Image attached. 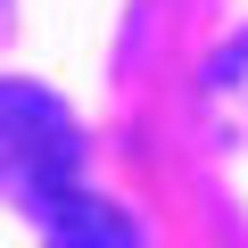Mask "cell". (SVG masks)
<instances>
[{
  "mask_svg": "<svg viewBox=\"0 0 248 248\" xmlns=\"http://www.w3.org/2000/svg\"><path fill=\"white\" fill-rule=\"evenodd\" d=\"M66 190H83V124H75V108L58 91L25 83V75L0 83V199L42 223Z\"/></svg>",
  "mask_w": 248,
  "mask_h": 248,
  "instance_id": "cell-1",
  "label": "cell"
},
{
  "mask_svg": "<svg viewBox=\"0 0 248 248\" xmlns=\"http://www.w3.org/2000/svg\"><path fill=\"white\" fill-rule=\"evenodd\" d=\"M42 248H141V240H133V223H124L108 199L66 190V199L42 215Z\"/></svg>",
  "mask_w": 248,
  "mask_h": 248,
  "instance_id": "cell-2",
  "label": "cell"
},
{
  "mask_svg": "<svg viewBox=\"0 0 248 248\" xmlns=\"http://www.w3.org/2000/svg\"><path fill=\"white\" fill-rule=\"evenodd\" d=\"M199 99H207V124H215V133L248 149V33L207 66V91H199Z\"/></svg>",
  "mask_w": 248,
  "mask_h": 248,
  "instance_id": "cell-3",
  "label": "cell"
},
{
  "mask_svg": "<svg viewBox=\"0 0 248 248\" xmlns=\"http://www.w3.org/2000/svg\"><path fill=\"white\" fill-rule=\"evenodd\" d=\"M0 17H9V0H0Z\"/></svg>",
  "mask_w": 248,
  "mask_h": 248,
  "instance_id": "cell-4",
  "label": "cell"
}]
</instances>
